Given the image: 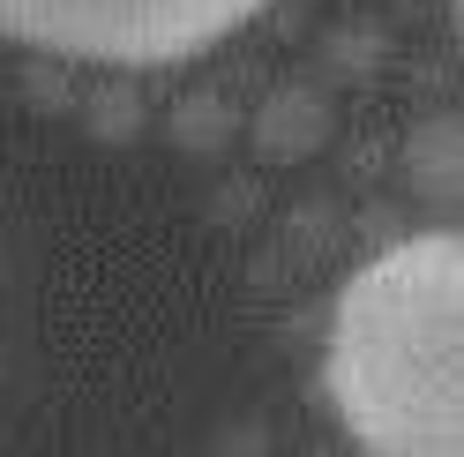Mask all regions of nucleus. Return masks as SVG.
I'll list each match as a JSON object with an SVG mask.
<instances>
[{"mask_svg": "<svg viewBox=\"0 0 464 457\" xmlns=\"http://www.w3.org/2000/svg\"><path fill=\"white\" fill-rule=\"evenodd\" d=\"M270 0H0V38L98 68H172L247 31Z\"/></svg>", "mask_w": 464, "mask_h": 457, "instance_id": "obj_2", "label": "nucleus"}, {"mask_svg": "<svg viewBox=\"0 0 464 457\" xmlns=\"http://www.w3.org/2000/svg\"><path fill=\"white\" fill-rule=\"evenodd\" d=\"M323 397L367 457H464V225L404 233L337 285Z\"/></svg>", "mask_w": 464, "mask_h": 457, "instance_id": "obj_1", "label": "nucleus"}, {"mask_svg": "<svg viewBox=\"0 0 464 457\" xmlns=\"http://www.w3.org/2000/svg\"><path fill=\"white\" fill-rule=\"evenodd\" d=\"M412 188L442 195V203H464V121H427L412 135Z\"/></svg>", "mask_w": 464, "mask_h": 457, "instance_id": "obj_3", "label": "nucleus"}, {"mask_svg": "<svg viewBox=\"0 0 464 457\" xmlns=\"http://www.w3.org/2000/svg\"><path fill=\"white\" fill-rule=\"evenodd\" d=\"M457 23H464V0H457Z\"/></svg>", "mask_w": 464, "mask_h": 457, "instance_id": "obj_4", "label": "nucleus"}]
</instances>
